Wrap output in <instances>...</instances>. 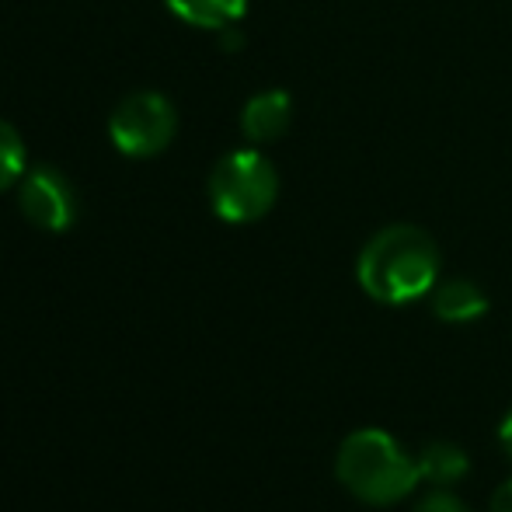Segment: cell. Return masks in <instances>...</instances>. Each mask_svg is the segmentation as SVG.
Listing matches in <instances>:
<instances>
[{"instance_id": "cell-1", "label": "cell", "mask_w": 512, "mask_h": 512, "mask_svg": "<svg viewBox=\"0 0 512 512\" xmlns=\"http://www.w3.org/2000/svg\"><path fill=\"white\" fill-rule=\"evenodd\" d=\"M356 279L377 304H415L436 290L439 248L415 223H391L359 251Z\"/></svg>"}, {"instance_id": "cell-2", "label": "cell", "mask_w": 512, "mask_h": 512, "mask_svg": "<svg viewBox=\"0 0 512 512\" xmlns=\"http://www.w3.org/2000/svg\"><path fill=\"white\" fill-rule=\"evenodd\" d=\"M335 474L366 506L401 502L422 481L418 457H411L384 429H356L352 436H345L335 457Z\"/></svg>"}, {"instance_id": "cell-3", "label": "cell", "mask_w": 512, "mask_h": 512, "mask_svg": "<svg viewBox=\"0 0 512 512\" xmlns=\"http://www.w3.org/2000/svg\"><path fill=\"white\" fill-rule=\"evenodd\" d=\"M279 175L262 150H234L209 175V206L227 223H255L276 206Z\"/></svg>"}, {"instance_id": "cell-4", "label": "cell", "mask_w": 512, "mask_h": 512, "mask_svg": "<svg viewBox=\"0 0 512 512\" xmlns=\"http://www.w3.org/2000/svg\"><path fill=\"white\" fill-rule=\"evenodd\" d=\"M178 133V112L157 91H136L122 98L108 119V136L126 157H154L168 150Z\"/></svg>"}, {"instance_id": "cell-5", "label": "cell", "mask_w": 512, "mask_h": 512, "mask_svg": "<svg viewBox=\"0 0 512 512\" xmlns=\"http://www.w3.org/2000/svg\"><path fill=\"white\" fill-rule=\"evenodd\" d=\"M18 203H21V213L28 216V223L39 230H49V234H63V230L77 220L74 185H70L56 168L25 171Z\"/></svg>"}, {"instance_id": "cell-6", "label": "cell", "mask_w": 512, "mask_h": 512, "mask_svg": "<svg viewBox=\"0 0 512 512\" xmlns=\"http://www.w3.org/2000/svg\"><path fill=\"white\" fill-rule=\"evenodd\" d=\"M293 102L286 91H262V95L248 98L241 112V129L251 143H272L290 129Z\"/></svg>"}, {"instance_id": "cell-7", "label": "cell", "mask_w": 512, "mask_h": 512, "mask_svg": "<svg viewBox=\"0 0 512 512\" xmlns=\"http://www.w3.org/2000/svg\"><path fill=\"white\" fill-rule=\"evenodd\" d=\"M432 310L446 324H471L488 314V297L471 279H446L432 290Z\"/></svg>"}, {"instance_id": "cell-8", "label": "cell", "mask_w": 512, "mask_h": 512, "mask_svg": "<svg viewBox=\"0 0 512 512\" xmlns=\"http://www.w3.org/2000/svg\"><path fill=\"white\" fill-rule=\"evenodd\" d=\"M418 471H422L425 481L443 488V485H457V481L471 471V460H467V453L460 450L457 443H450V439H429V443L418 450Z\"/></svg>"}, {"instance_id": "cell-9", "label": "cell", "mask_w": 512, "mask_h": 512, "mask_svg": "<svg viewBox=\"0 0 512 512\" xmlns=\"http://www.w3.org/2000/svg\"><path fill=\"white\" fill-rule=\"evenodd\" d=\"M164 4L182 21L196 28H209V32L237 25L248 11V0H164Z\"/></svg>"}, {"instance_id": "cell-10", "label": "cell", "mask_w": 512, "mask_h": 512, "mask_svg": "<svg viewBox=\"0 0 512 512\" xmlns=\"http://www.w3.org/2000/svg\"><path fill=\"white\" fill-rule=\"evenodd\" d=\"M25 178V143L11 122L0 119V192Z\"/></svg>"}, {"instance_id": "cell-11", "label": "cell", "mask_w": 512, "mask_h": 512, "mask_svg": "<svg viewBox=\"0 0 512 512\" xmlns=\"http://www.w3.org/2000/svg\"><path fill=\"white\" fill-rule=\"evenodd\" d=\"M415 512H471V509H467L453 492H443V488H439V492L425 495V499L415 506Z\"/></svg>"}, {"instance_id": "cell-12", "label": "cell", "mask_w": 512, "mask_h": 512, "mask_svg": "<svg viewBox=\"0 0 512 512\" xmlns=\"http://www.w3.org/2000/svg\"><path fill=\"white\" fill-rule=\"evenodd\" d=\"M492 512H512V478L506 485H499V492L492 495Z\"/></svg>"}, {"instance_id": "cell-13", "label": "cell", "mask_w": 512, "mask_h": 512, "mask_svg": "<svg viewBox=\"0 0 512 512\" xmlns=\"http://www.w3.org/2000/svg\"><path fill=\"white\" fill-rule=\"evenodd\" d=\"M499 443H502V450H506L509 460H512V408H509V415L502 418V425H499Z\"/></svg>"}]
</instances>
